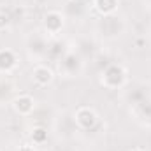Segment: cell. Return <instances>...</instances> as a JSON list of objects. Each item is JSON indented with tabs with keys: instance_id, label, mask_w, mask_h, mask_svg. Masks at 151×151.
I'll list each match as a JSON object with an SVG mask.
<instances>
[{
	"instance_id": "1",
	"label": "cell",
	"mask_w": 151,
	"mask_h": 151,
	"mask_svg": "<svg viewBox=\"0 0 151 151\" xmlns=\"http://www.w3.org/2000/svg\"><path fill=\"white\" fill-rule=\"evenodd\" d=\"M100 81H102V84H104L106 88L116 90V88H119V86L125 84V81H127V70H125L123 65L113 63V65H109V67L102 72Z\"/></svg>"
},
{
	"instance_id": "2",
	"label": "cell",
	"mask_w": 151,
	"mask_h": 151,
	"mask_svg": "<svg viewBox=\"0 0 151 151\" xmlns=\"http://www.w3.org/2000/svg\"><path fill=\"white\" fill-rule=\"evenodd\" d=\"M74 119H76V125L81 128V130H91L97 123H99V114L95 109L91 107H79L74 114Z\"/></svg>"
},
{
	"instance_id": "3",
	"label": "cell",
	"mask_w": 151,
	"mask_h": 151,
	"mask_svg": "<svg viewBox=\"0 0 151 151\" xmlns=\"http://www.w3.org/2000/svg\"><path fill=\"white\" fill-rule=\"evenodd\" d=\"M12 107L19 116H28L35 107V100L32 95H18L12 102Z\"/></svg>"
},
{
	"instance_id": "4",
	"label": "cell",
	"mask_w": 151,
	"mask_h": 151,
	"mask_svg": "<svg viewBox=\"0 0 151 151\" xmlns=\"http://www.w3.org/2000/svg\"><path fill=\"white\" fill-rule=\"evenodd\" d=\"M63 16L62 12L58 11H49L46 16H44V28L49 32V34H58L62 28H63Z\"/></svg>"
},
{
	"instance_id": "5",
	"label": "cell",
	"mask_w": 151,
	"mask_h": 151,
	"mask_svg": "<svg viewBox=\"0 0 151 151\" xmlns=\"http://www.w3.org/2000/svg\"><path fill=\"white\" fill-rule=\"evenodd\" d=\"M32 77H34V81L37 83L39 86H47V84L53 83L55 72L49 67H46V65H37L34 69V72H32Z\"/></svg>"
},
{
	"instance_id": "6",
	"label": "cell",
	"mask_w": 151,
	"mask_h": 151,
	"mask_svg": "<svg viewBox=\"0 0 151 151\" xmlns=\"http://www.w3.org/2000/svg\"><path fill=\"white\" fill-rule=\"evenodd\" d=\"M18 65V56L12 49H0V72H11Z\"/></svg>"
},
{
	"instance_id": "7",
	"label": "cell",
	"mask_w": 151,
	"mask_h": 151,
	"mask_svg": "<svg viewBox=\"0 0 151 151\" xmlns=\"http://www.w3.org/2000/svg\"><path fill=\"white\" fill-rule=\"evenodd\" d=\"M93 5L102 16H109V14H114L118 11L119 0H95Z\"/></svg>"
},
{
	"instance_id": "8",
	"label": "cell",
	"mask_w": 151,
	"mask_h": 151,
	"mask_svg": "<svg viewBox=\"0 0 151 151\" xmlns=\"http://www.w3.org/2000/svg\"><path fill=\"white\" fill-rule=\"evenodd\" d=\"M32 141H34L35 144H42V142H46V141H47V132H46L42 127L34 128V132H32Z\"/></svg>"
},
{
	"instance_id": "9",
	"label": "cell",
	"mask_w": 151,
	"mask_h": 151,
	"mask_svg": "<svg viewBox=\"0 0 151 151\" xmlns=\"http://www.w3.org/2000/svg\"><path fill=\"white\" fill-rule=\"evenodd\" d=\"M11 23V18L5 14V12H0V30H5Z\"/></svg>"
},
{
	"instance_id": "10",
	"label": "cell",
	"mask_w": 151,
	"mask_h": 151,
	"mask_svg": "<svg viewBox=\"0 0 151 151\" xmlns=\"http://www.w3.org/2000/svg\"><path fill=\"white\" fill-rule=\"evenodd\" d=\"M18 151H35V148H34L32 144H23V146H19Z\"/></svg>"
},
{
	"instance_id": "11",
	"label": "cell",
	"mask_w": 151,
	"mask_h": 151,
	"mask_svg": "<svg viewBox=\"0 0 151 151\" xmlns=\"http://www.w3.org/2000/svg\"><path fill=\"white\" fill-rule=\"evenodd\" d=\"M132 151H144V150H141V148H134Z\"/></svg>"
},
{
	"instance_id": "12",
	"label": "cell",
	"mask_w": 151,
	"mask_h": 151,
	"mask_svg": "<svg viewBox=\"0 0 151 151\" xmlns=\"http://www.w3.org/2000/svg\"><path fill=\"white\" fill-rule=\"evenodd\" d=\"M70 2H76V4H79V2H83V0H70Z\"/></svg>"
}]
</instances>
